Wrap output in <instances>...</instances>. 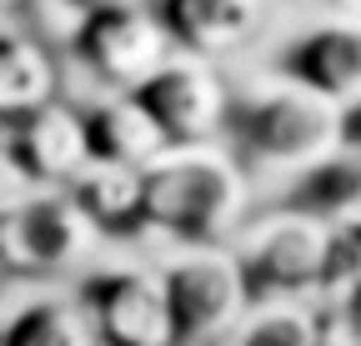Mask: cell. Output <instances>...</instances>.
<instances>
[{"mask_svg":"<svg viewBox=\"0 0 361 346\" xmlns=\"http://www.w3.org/2000/svg\"><path fill=\"white\" fill-rule=\"evenodd\" d=\"M246 211V176L241 166L216 151H166L156 166H146V226L191 246V251H226L241 231Z\"/></svg>","mask_w":361,"mask_h":346,"instance_id":"cell-1","label":"cell"},{"mask_svg":"<svg viewBox=\"0 0 361 346\" xmlns=\"http://www.w3.org/2000/svg\"><path fill=\"white\" fill-rule=\"evenodd\" d=\"M226 136L251 166L266 171H311L341 151V106L301 91L291 80H261L251 91L231 96V116H226Z\"/></svg>","mask_w":361,"mask_h":346,"instance_id":"cell-2","label":"cell"},{"mask_svg":"<svg viewBox=\"0 0 361 346\" xmlns=\"http://www.w3.org/2000/svg\"><path fill=\"white\" fill-rule=\"evenodd\" d=\"M231 256L241 266L251 307H281V301H306L336 281L341 236L326 221H311L301 211L276 206L236 236Z\"/></svg>","mask_w":361,"mask_h":346,"instance_id":"cell-3","label":"cell"},{"mask_svg":"<svg viewBox=\"0 0 361 346\" xmlns=\"http://www.w3.org/2000/svg\"><path fill=\"white\" fill-rule=\"evenodd\" d=\"M96 226L71 191H20L0 201V266L16 276H56L85 261Z\"/></svg>","mask_w":361,"mask_h":346,"instance_id":"cell-4","label":"cell"},{"mask_svg":"<svg viewBox=\"0 0 361 346\" xmlns=\"http://www.w3.org/2000/svg\"><path fill=\"white\" fill-rule=\"evenodd\" d=\"M71 51L101 85H116L130 96L171 61V35L156 11L135 6V0H106L75 20Z\"/></svg>","mask_w":361,"mask_h":346,"instance_id":"cell-5","label":"cell"},{"mask_svg":"<svg viewBox=\"0 0 361 346\" xmlns=\"http://www.w3.org/2000/svg\"><path fill=\"white\" fill-rule=\"evenodd\" d=\"M130 96L161 125L171 151L211 146L226 131V116H231V96H226L221 75L211 70V61H196V56H171L146 85H135Z\"/></svg>","mask_w":361,"mask_h":346,"instance_id":"cell-6","label":"cell"},{"mask_svg":"<svg viewBox=\"0 0 361 346\" xmlns=\"http://www.w3.org/2000/svg\"><path fill=\"white\" fill-rule=\"evenodd\" d=\"M161 276H166L171 321H176L180 346L236 331L241 316L251 311L246 281H241V266H236L231 251H186L176 261H166Z\"/></svg>","mask_w":361,"mask_h":346,"instance_id":"cell-7","label":"cell"},{"mask_svg":"<svg viewBox=\"0 0 361 346\" xmlns=\"http://www.w3.org/2000/svg\"><path fill=\"white\" fill-rule=\"evenodd\" d=\"M80 301L106 346H180L161 266H106L90 271Z\"/></svg>","mask_w":361,"mask_h":346,"instance_id":"cell-8","label":"cell"},{"mask_svg":"<svg viewBox=\"0 0 361 346\" xmlns=\"http://www.w3.org/2000/svg\"><path fill=\"white\" fill-rule=\"evenodd\" d=\"M6 161L16 166V176L30 191H66L80 171L90 166V141H85V111L51 101L20 121L6 125L0 141Z\"/></svg>","mask_w":361,"mask_h":346,"instance_id":"cell-9","label":"cell"},{"mask_svg":"<svg viewBox=\"0 0 361 346\" xmlns=\"http://www.w3.org/2000/svg\"><path fill=\"white\" fill-rule=\"evenodd\" d=\"M271 75L291 80L341 111L361 106V16L296 30L271 61Z\"/></svg>","mask_w":361,"mask_h":346,"instance_id":"cell-10","label":"cell"},{"mask_svg":"<svg viewBox=\"0 0 361 346\" xmlns=\"http://www.w3.org/2000/svg\"><path fill=\"white\" fill-rule=\"evenodd\" d=\"M156 16L171 35V46H180L196 61L226 56L256 30L261 0H156Z\"/></svg>","mask_w":361,"mask_h":346,"instance_id":"cell-11","label":"cell"},{"mask_svg":"<svg viewBox=\"0 0 361 346\" xmlns=\"http://www.w3.org/2000/svg\"><path fill=\"white\" fill-rule=\"evenodd\" d=\"M85 141H90V161L130 166V171H146L171 151L161 125L141 111L135 96H106L96 106H85Z\"/></svg>","mask_w":361,"mask_h":346,"instance_id":"cell-12","label":"cell"},{"mask_svg":"<svg viewBox=\"0 0 361 346\" xmlns=\"http://www.w3.org/2000/svg\"><path fill=\"white\" fill-rule=\"evenodd\" d=\"M66 191L75 196V206L90 216V226H96L101 236H135V231H151V226H146V171L90 161Z\"/></svg>","mask_w":361,"mask_h":346,"instance_id":"cell-13","label":"cell"},{"mask_svg":"<svg viewBox=\"0 0 361 346\" xmlns=\"http://www.w3.org/2000/svg\"><path fill=\"white\" fill-rule=\"evenodd\" d=\"M56 101V61L25 30L0 25V121H20Z\"/></svg>","mask_w":361,"mask_h":346,"instance_id":"cell-14","label":"cell"},{"mask_svg":"<svg viewBox=\"0 0 361 346\" xmlns=\"http://www.w3.org/2000/svg\"><path fill=\"white\" fill-rule=\"evenodd\" d=\"M0 346H101V331L80 296L45 291L11 311L6 331H0Z\"/></svg>","mask_w":361,"mask_h":346,"instance_id":"cell-15","label":"cell"},{"mask_svg":"<svg viewBox=\"0 0 361 346\" xmlns=\"http://www.w3.org/2000/svg\"><path fill=\"white\" fill-rule=\"evenodd\" d=\"M236 346H322V321H316L301 301L251 307L236 326Z\"/></svg>","mask_w":361,"mask_h":346,"instance_id":"cell-16","label":"cell"},{"mask_svg":"<svg viewBox=\"0 0 361 346\" xmlns=\"http://www.w3.org/2000/svg\"><path fill=\"white\" fill-rule=\"evenodd\" d=\"M341 146H351V151H361V106H351V111H341Z\"/></svg>","mask_w":361,"mask_h":346,"instance_id":"cell-17","label":"cell"},{"mask_svg":"<svg viewBox=\"0 0 361 346\" xmlns=\"http://www.w3.org/2000/svg\"><path fill=\"white\" fill-rule=\"evenodd\" d=\"M16 6H25V0H0V16H11Z\"/></svg>","mask_w":361,"mask_h":346,"instance_id":"cell-18","label":"cell"},{"mask_svg":"<svg viewBox=\"0 0 361 346\" xmlns=\"http://www.w3.org/2000/svg\"><path fill=\"white\" fill-rule=\"evenodd\" d=\"M75 6H85V11H90V6H106V0H75Z\"/></svg>","mask_w":361,"mask_h":346,"instance_id":"cell-19","label":"cell"},{"mask_svg":"<svg viewBox=\"0 0 361 346\" xmlns=\"http://www.w3.org/2000/svg\"><path fill=\"white\" fill-rule=\"evenodd\" d=\"M6 321H11V316H6V311H0V331H6Z\"/></svg>","mask_w":361,"mask_h":346,"instance_id":"cell-20","label":"cell"},{"mask_svg":"<svg viewBox=\"0 0 361 346\" xmlns=\"http://www.w3.org/2000/svg\"><path fill=\"white\" fill-rule=\"evenodd\" d=\"M351 11H356V16H361V0H351Z\"/></svg>","mask_w":361,"mask_h":346,"instance_id":"cell-21","label":"cell"},{"mask_svg":"<svg viewBox=\"0 0 361 346\" xmlns=\"http://www.w3.org/2000/svg\"><path fill=\"white\" fill-rule=\"evenodd\" d=\"M101 346H106V341H101Z\"/></svg>","mask_w":361,"mask_h":346,"instance_id":"cell-22","label":"cell"}]
</instances>
